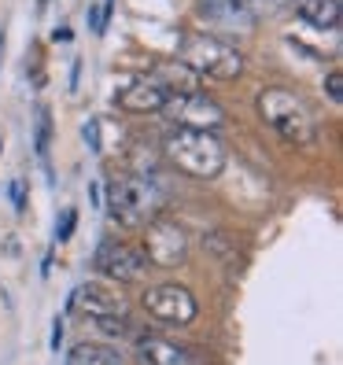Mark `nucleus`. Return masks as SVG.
<instances>
[{
	"label": "nucleus",
	"mask_w": 343,
	"mask_h": 365,
	"mask_svg": "<svg viewBox=\"0 0 343 365\" xmlns=\"http://www.w3.org/2000/svg\"><path fill=\"white\" fill-rule=\"evenodd\" d=\"M259 115L270 130L292 148H307L317 140V118L307 107V100L285 89V85H270L259 93Z\"/></svg>",
	"instance_id": "nucleus-1"
},
{
	"label": "nucleus",
	"mask_w": 343,
	"mask_h": 365,
	"mask_svg": "<svg viewBox=\"0 0 343 365\" xmlns=\"http://www.w3.org/2000/svg\"><path fill=\"white\" fill-rule=\"evenodd\" d=\"M163 155L174 163L181 174L210 181L225 170V144L203 133V130H181V125H170V133L163 140Z\"/></svg>",
	"instance_id": "nucleus-2"
},
{
	"label": "nucleus",
	"mask_w": 343,
	"mask_h": 365,
	"mask_svg": "<svg viewBox=\"0 0 343 365\" xmlns=\"http://www.w3.org/2000/svg\"><path fill=\"white\" fill-rule=\"evenodd\" d=\"M163 207H166V192L152 174H130L107 188V218L118 225H130V229L148 225L155 214H163Z\"/></svg>",
	"instance_id": "nucleus-3"
},
{
	"label": "nucleus",
	"mask_w": 343,
	"mask_h": 365,
	"mask_svg": "<svg viewBox=\"0 0 343 365\" xmlns=\"http://www.w3.org/2000/svg\"><path fill=\"white\" fill-rule=\"evenodd\" d=\"M181 63L200 74V78H214V81H237L244 74V56L237 45H229L225 37L214 34H196L181 45Z\"/></svg>",
	"instance_id": "nucleus-4"
},
{
	"label": "nucleus",
	"mask_w": 343,
	"mask_h": 365,
	"mask_svg": "<svg viewBox=\"0 0 343 365\" xmlns=\"http://www.w3.org/2000/svg\"><path fill=\"white\" fill-rule=\"evenodd\" d=\"M159 115H163L170 125H181V130H203V133H218L222 125L229 122L225 107L214 100V96H207L203 89L170 96V100L163 103Z\"/></svg>",
	"instance_id": "nucleus-5"
},
{
	"label": "nucleus",
	"mask_w": 343,
	"mask_h": 365,
	"mask_svg": "<svg viewBox=\"0 0 343 365\" xmlns=\"http://www.w3.org/2000/svg\"><path fill=\"white\" fill-rule=\"evenodd\" d=\"M144 259L148 266H163V269H174L188 259V236L174 218H163L155 214L152 222L144 225Z\"/></svg>",
	"instance_id": "nucleus-6"
},
{
	"label": "nucleus",
	"mask_w": 343,
	"mask_h": 365,
	"mask_svg": "<svg viewBox=\"0 0 343 365\" xmlns=\"http://www.w3.org/2000/svg\"><path fill=\"white\" fill-rule=\"evenodd\" d=\"M93 266L107 281H122V284H133V281H144L148 277L144 251L133 244H118V240H103L93 255Z\"/></svg>",
	"instance_id": "nucleus-7"
},
{
	"label": "nucleus",
	"mask_w": 343,
	"mask_h": 365,
	"mask_svg": "<svg viewBox=\"0 0 343 365\" xmlns=\"http://www.w3.org/2000/svg\"><path fill=\"white\" fill-rule=\"evenodd\" d=\"M140 303H144V310L152 317L170 321V325H192L196 314H200L196 295H192L188 288H181V284H155V288H148Z\"/></svg>",
	"instance_id": "nucleus-8"
},
{
	"label": "nucleus",
	"mask_w": 343,
	"mask_h": 365,
	"mask_svg": "<svg viewBox=\"0 0 343 365\" xmlns=\"http://www.w3.org/2000/svg\"><path fill=\"white\" fill-rule=\"evenodd\" d=\"M166 100H170V96H166L148 74L126 78L118 89H115V103L122 107V111H130V115H159Z\"/></svg>",
	"instance_id": "nucleus-9"
},
{
	"label": "nucleus",
	"mask_w": 343,
	"mask_h": 365,
	"mask_svg": "<svg viewBox=\"0 0 343 365\" xmlns=\"http://www.w3.org/2000/svg\"><path fill=\"white\" fill-rule=\"evenodd\" d=\"M74 307L81 314H89L93 321H103V317H126V303L115 288H107L100 281H89L74 292Z\"/></svg>",
	"instance_id": "nucleus-10"
},
{
	"label": "nucleus",
	"mask_w": 343,
	"mask_h": 365,
	"mask_svg": "<svg viewBox=\"0 0 343 365\" xmlns=\"http://www.w3.org/2000/svg\"><path fill=\"white\" fill-rule=\"evenodd\" d=\"M137 354L144 358V365H200L188 347H181V343L166 339V336H140Z\"/></svg>",
	"instance_id": "nucleus-11"
},
{
	"label": "nucleus",
	"mask_w": 343,
	"mask_h": 365,
	"mask_svg": "<svg viewBox=\"0 0 343 365\" xmlns=\"http://www.w3.org/2000/svg\"><path fill=\"white\" fill-rule=\"evenodd\" d=\"M166 96H181V93H196L200 89V74H192L185 63H159V67L148 74Z\"/></svg>",
	"instance_id": "nucleus-12"
},
{
	"label": "nucleus",
	"mask_w": 343,
	"mask_h": 365,
	"mask_svg": "<svg viewBox=\"0 0 343 365\" xmlns=\"http://www.w3.org/2000/svg\"><path fill=\"white\" fill-rule=\"evenodd\" d=\"M200 19H207V23H229L237 30L251 26V11H247L244 0H203V4H200Z\"/></svg>",
	"instance_id": "nucleus-13"
},
{
	"label": "nucleus",
	"mask_w": 343,
	"mask_h": 365,
	"mask_svg": "<svg viewBox=\"0 0 343 365\" xmlns=\"http://www.w3.org/2000/svg\"><path fill=\"white\" fill-rule=\"evenodd\" d=\"M295 15L314 30H339V0H295Z\"/></svg>",
	"instance_id": "nucleus-14"
},
{
	"label": "nucleus",
	"mask_w": 343,
	"mask_h": 365,
	"mask_svg": "<svg viewBox=\"0 0 343 365\" xmlns=\"http://www.w3.org/2000/svg\"><path fill=\"white\" fill-rule=\"evenodd\" d=\"M67 365H122L118 351L103 347V343H78L67 354Z\"/></svg>",
	"instance_id": "nucleus-15"
},
{
	"label": "nucleus",
	"mask_w": 343,
	"mask_h": 365,
	"mask_svg": "<svg viewBox=\"0 0 343 365\" xmlns=\"http://www.w3.org/2000/svg\"><path fill=\"white\" fill-rule=\"evenodd\" d=\"M48 140H52V111L41 107L37 111V155L48 159Z\"/></svg>",
	"instance_id": "nucleus-16"
},
{
	"label": "nucleus",
	"mask_w": 343,
	"mask_h": 365,
	"mask_svg": "<svg viewBox=\"0 0 343 365\" xmlns=\"http://www.w3.org/2000/svg\"><path fill=\"white\" fill-rule=\"evenodd\" d=\"M321 89H325V96H329L332 107H339V103H343V74L332 67V71L325 74V81H321Z\"/></svg>",
	"instance_id": "nucleus-17"
},
{
	"label": "nucleus",
	"mask_w": 343,
	"mask_h": 365,
	"mask_svg": "<svg viewBox=\"0 0 343 365\" xmlns=\"http://www.w3.org/2000/svg\"><path fill=\"white\" fill-rule=\"evenodd\" d=\"M74 225H78V210H63V218L56 222V244H67L74 236Z\"/></svg>",
	"instance_id": "nucleus-18"
},
{
	"label": "nucleus",
	"mask_w": 343,
	"mask_h": 365,
	"mask_svg": "<svg viewBox=\"0 0 343 365\" xmlns=\"http://www.w3.org/2000/svg\"><path fill=\"white\" fill-rule=\"evenodd\" d=\"M11 200H15V210H23V207H26V185H23V181H15V185H11Z\"/></svg>",
	"instance_id": "nucleus-19"
},
{
	"label": "nucleus",
	"mask_w": 343,
	"mask_h": 365,
	"mask_svg": "<svg viewBox=\"0 0 343 365\" xmlns=\"http://www.w3.org/2000/svg\"><path fill=\"white\" fill-rule=\"evenodd\" d=\"M71 37H74V34H71V26H56V30H52V41H59V45H67Z\"/></svg>",
	"instance_id": "nucleus-20"
},
{
	"label": "nucleus",
	"mask_w": 343,
	"mask_h": 365,
	"mask_svg": "<svg viewBox=\"0 0 343 365\" xmlns=\"http://www.w3.org/2000/svg\"><path fill=\"white\" fill-rule=\"evenodd\" d=\"M59 339H63V321L56 317V325H52V347L59 351Z\"/></svg>",
	"instance_id": "nucleus-21"
},
{
	"label": "nucleus",
	"mask_w": 343,
	"mask_h": 365,
	"mask_svg": "<svg viewBox=\"0 0 343 365\" xmlns=\"http://www.w3.org/2000/svg\"><path fill=\"white\" fill-rule=\"evenodd\" d=\"M0 59H4V30H0Z\"/></svg>",
	"instance_id": "nucleus-22"
},
{
	"label": "nucleus",
	"mask_w": 343,
	"mask_h": 365,
	"mask_svg": "<svg viewBox=\"0 0 343 365\" xmlns=\"http://www.w3.org/2000/svg\"><path fill=\"white\" fill-rule=\"evenodd\" d=\"M0 148H4V144H0Z\"/></svg>",
	"instance_id": "nucleus-23"
}]
</instances>
